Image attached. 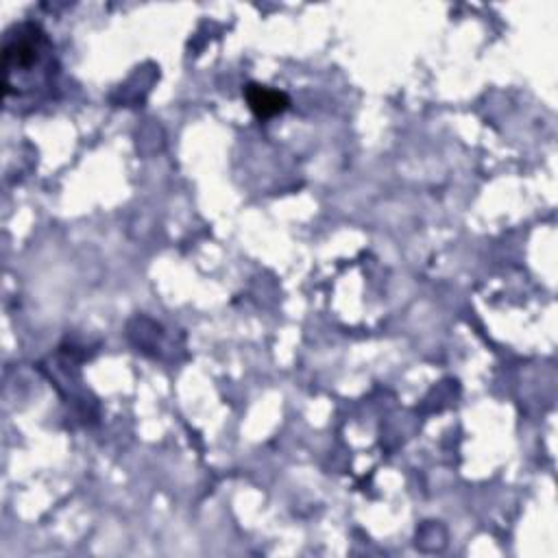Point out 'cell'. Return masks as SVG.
<instances>
[{
  "label": "cell",
  "mask_w": 558,
  "mask_h": 558,
  "mask_svg": "<svg viewBox=\"0 0 558 558\" xmlns=\"http://www.w3.org/2000/svg\"><path fill=\"white\" fill-rule=\"evenodd\" d=\"M4 92L7 100L22 98L41 89L52 76V48L48 37L35 24H17L4 37Z\"/></svg>",
  "instance_id": "1"
},
{
  "label": "cell",
  "mask_w": 558,
  "mask_h": 558,
  "mask_svg": "<svg viewBox=\"0 0 558 558\" xmlns=\"http://www.w3.org/2000/svg\"><path fill=\"white\" fill-rule=\"evenodd\" d=\"M244 96H246L248 107L253 109V113L259 116V118L277 116L288 107L286 94H281L277 89H270L266 85H248L244 89Z\"/></svg>",
  "instance_id": "2"
}]
</instances>
